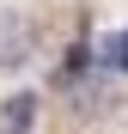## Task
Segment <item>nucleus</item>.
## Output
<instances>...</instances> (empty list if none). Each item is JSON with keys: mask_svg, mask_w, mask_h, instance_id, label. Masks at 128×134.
<instances>
[{"mask_svg": "<svg viewBox=\"0 0 128 134\" xmlns=\"http://www.w3.org/2000/svg\"><path fill=\"white\" fill-rule=\"evenodd\" d=\"M31 55H37V18H31V12L0 6V73L31 67Z\"/></svg>", "mask_w": 128, "mask_h": 134, "instance_id": "1", "label": "nucleus"}, {"mask_svg": "<svg viewBox=\"0 0 128 134\" xmlns=\"http://www.w3.org/2000/svg\"><path fill=\"white\" fill-rule=\"evenodd\" d=\"M0 134H37V92H12L0 104Z\"/></svg>", "mask_w": 128, "mask_h": 134, "instance_id": "2", "label": "nucleus"}]
</instances>
